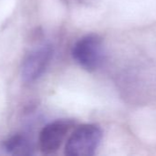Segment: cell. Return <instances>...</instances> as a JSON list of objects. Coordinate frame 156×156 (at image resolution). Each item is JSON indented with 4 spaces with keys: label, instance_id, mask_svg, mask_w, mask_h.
I'll return each mask as SVG.
<instances>
[{
    "label": "cell",
    "instance_id": "obj_1",
    "mask_svg": "<svg viewBox=\"0 0 156 156\" xmlns=\"http://www.w3.org/2000/svg\"><path fill=\"white\" fill-rule=\"evenodd\" d=\"M72 56L75 62L87 71L97 70L105 58L103 39L97 34H88L79 38L74 45Z\"/></svg>",
    "mask_w": 156,
    "mask_h": 156
},
{
    "label": "cell",
    "instance_id": "obj_2",
    "mask_svg": "<svg viewBox=\"0 0 156 156\" xmlns=\"http://www.w3.org/2000/svg\"><path fill=\"white\" fill-rule=\"evenodd\" d=\"M103 133L101 128L93 123L77 127L67 140L65 154L69 156H92L96 154Z\"/></svg>",
    "mask_w": 156,
    "mask_h": 156
},
{
    "label": "cell",
    "instance_id": "obj_3",
    "mask_svg": "<svg viewBox=\"0 0 156 156\" xmlns=\"http://www.w3.org/2000/svg\"><path fill=\"white\" fill-rule=\"evenodd\" d=\"M74 122L67 119L55 120L45 125L39 135V147L41 153L51 154L58 151Z\"/></svg>",
    "mask_w": 156,
    "mask_h": 156
},
{
    "label": "cell",
    "instance_id": "obj_4",
    "mask_svg": "<svg viewBox=\"0 0 156 156\" xmlns=\"http://www.w3.org/2000/svg\"><path fill=\"white\" fill-rule=\"evenodd\" d=\"M53 54L51 45H43L32 50L24 59L21 75L25 82H33L46 70Z\"/></svg>",
    "mask_w": 156,
    "mask_h": 156
},
{
    "label": "cell",
    "instance_id": "obj_5",
    "mask_svg": "<svg viewBox=\"0 0 156 156\" xmlns=\"http://www.w3.org/2000/svg\"><path fill=\"white\" fill-rule=\"evenodd\" d=\"M4 150L10 154L27 155L30 154V144L29 140L22 134H15L3 143Z\"/></svg>",
    "mask_w": 156,
    "mask_h": 156
}]
</instances>
